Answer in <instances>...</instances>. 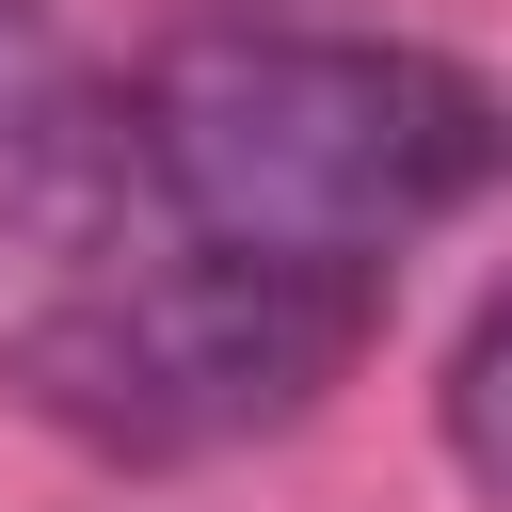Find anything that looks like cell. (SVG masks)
Masks as SVG:
<instances>
[{
  "instance_id": "1",
  "label": "cell",
  "mask_w": 512,
  "mask_h": 512,
  "mask_svg": "<svg viewBox=\"0 0 512 512\" xmlns=\"http://www.w3.org/2000/svg\"><path fill=\"white\" fill-rule=\"evenodd\" d=\"M144 240L384 272L496 176V96L400 32H176L144 80Z\"/></svg>"
},
{
  "instance_id": "3",
  "label": "cell",
  "mask_w": 512,
  "mask_h": 512,
  "mask_svg": "<svg viewBox=\"0 0 512 512\" xmlns=\"http://www.w3.org/2000/svg\"><path fill=\"white\" fill-rule=\"evenodd\" d=\"M0 240H32V256L144 240V112L64 32V0H0Z\"/></svg>"
},
{
  "instance_id": "4",
  "label": "cell",
  "mask_w": 512,
  "mask_h": 512,
  "mask_svg": "<svg viewBox=\"0 0 512 512\" xmlns=\"http://www.w3.org/2000/svg\"><path fill=\"white\" fill-rule=\"evenodd\" d=\"M448 464L512 512V288L464 320V352H448Z\"/></svg>"
},
{
  "instance_id": "2",
  "label": "cell",
  "mask_w": 512,
  "mask_h": 512,
  "mask_svg": "<svg viewBox=\"0 0 512 512\" xmlns=\"http://www.w3.org/2000/svg\"><path fill=\"white\" fill-rule=\"evenodd\" d=\"M368 320H384V272L240 256V240H128V256H80V288H48L0 368L96 464H224V448L288 432L368 352Z\"/></svg>"
}]
</instances>
